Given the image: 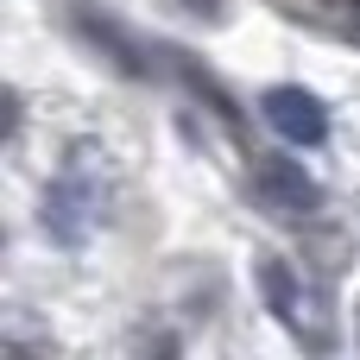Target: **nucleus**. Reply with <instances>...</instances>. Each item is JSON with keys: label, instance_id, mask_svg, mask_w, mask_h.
<instances>
[{"label": "nucleus", "instance_id": "obj_1", "mask_svg": "<svg viewBox=\"0 0 360 360\" xmlns=\"http://www.w3.org/2000/svg\"><path fill=\"white\" fill-rule=\"evenodd\" d=\"M253 196L278 215V221H304L323 209V184L297 165V158H278V152H253Z\"/></svg>", "mask_w": 360, "mask_h": 360}, {"label": "nucleus", "instance_id": "obj_2", "mask_svg": "<svg viewBox=\"0 0 360 360\" xmlns=\"http://www.w3.org/2000/svg\"><path fill=\"white\" fill-rule=\"evenodd\" d=\"M259 114L272 120V133H278L285 146H323V139H329V108H323L310 89H297V82L266 89V95H259Z\"/></svg>", "mask_w": 360, "mask_h": 360}, {"label": "nucleus", "instance_id": "obj_3", "mask_svg": "<svg viewBox=\"0 0 360 360\" xmlns=\"http://www.w3.org/2000/svg\"><path fill=\"white\" fill-rule=\"evenodd\" d=\"M70 25H76V32H82V38H89V44H95L120 76H158V63L146 57V44H139L114 13H95V6H82V0H76V6H70Z\"/></svg>", "mask_w": 360, "mask_h": 360}, {"label": "nucleus", "instance_id": "obj_4", "mask_svg": "<svg viewBox=\"0 0 360 360\" xmlns=\"http://www.w3.org/2000/svg\"><path fill=\"white\" fill-rule=\"evenodd\" d=\"M259 285H266V304L278 310V323H285L297 342H310V329H304V297H297L291 266H285V259H266V266H259Z\"/></svg>", "mask_w": 360, "mask_h": 360}, {"label": "nucleus", "instance_id": "obj_5", "mask_svg": "<svg viewBox=\"0 0 360 360\" xmlns=\"http://www.w3.org/2000/svg\"><path fill=\"white\" fill-rule=\"evenodd\" d=\"M190 13H202V19H221V0H184Z\"/></svg>", "mask_w": 360, "mask_h": 360}]
</instances>
